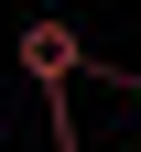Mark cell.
<instances>
[{
  "mask_svg": "<svg viewBox=\"0 0 141 152\" xmlns=\"http://www.w3.org/2000/svg\"><path fill=\"white\" fill-rule=\"evenodd\" d=\"M11 54H22V76H33V87H76V76L98 65V54L76 44V22H54V11H44V22H22V44H11Z\"/></svg>",
  "mask_w": 141,
  "mask_h": 152,
  "instance_id": "cell-1",
  "label": "cell"
},
{
  "mask_svg": "<svg viewBox=\"0 0 141 152\" xmlns=\"http://www.w3.org/2000/svg\"><path fill=\"white\" fill-rule=\"evenodd\" d=\"M98 76H109V87H119V98H130V109H141V76H119V65H98Z\"/></svg>",
  "mask_w": 141,
  "mask_h": 152,
  "instance_id": "cell-2",
  "label": "cell"
}]
</instances>
